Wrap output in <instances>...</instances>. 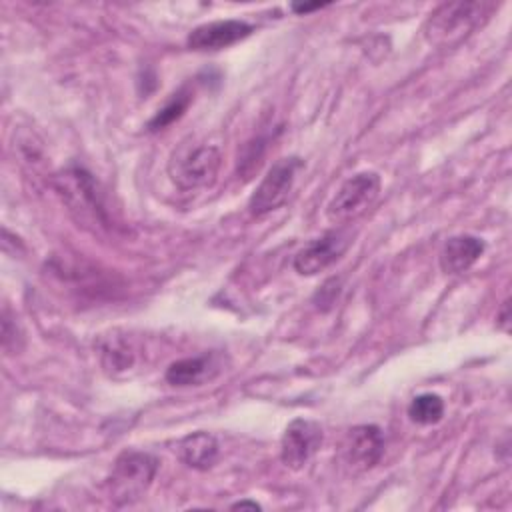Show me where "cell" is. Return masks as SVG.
<instances>
[{"label":"cell","instance_id":"1","mask_svg":"<svg viewBox=\"0 0 512 512\" xmlns=\"http://www.w3.org/2000/svg\"><path fill=\"white\" fill-rule=\"evenodd\" d=\"M158 472V460L140 450H124L112 464L106 478L108 498L114 506H128L138 502L150 488Z\"/></svg>","mask_w":512,"mask_h":512},{"label":"cell","instance_id":"2","mask_svg":"<svg viewBox=\"0 0 512 512\" xmlns=\"http://www.w3.org/2000/svg\"><path fill=\"white\" fill-rule=\"evenodd\" d=\"M488 8L484 2H446L426 20L424 36L434 46H454L486 18Z\"/></svg>","mask_w":512,"mask_h":512},{"label":"cell","instance_id":"3","mask_svg":"<svg viewBox=\"0 0 512 512\" xmlns=\"http://www.w3.org/2000/svg\"><path fill=\"white\" fill-rule=\"evenodd\" d=\"M56 190L64 198L68 210L82 224L108 226V214L102 204L94 178L82 168H70L54 178Z\"/></svg>","mask_w":512,"mask_h":512},{"label":"cell","instance_id":"4","mask_svg":"<svg viewBox=\"0 0 512 512\" xmlns=\"http://www.w3.org/2000/svg\"><path fill=\"white\" fill-rule=\"evenodd\" d=\"M380 176L376 172H358L342 182L338 192L326 206V216L330 222H350L364 214L380 194Z\"/></svg>","mask_w":512,"mask_h":512},{"label":"cell","instance_id":"5","mask_svg":"<svg viewBox=\"0 0 512 512\" xmlns=\"http://www.w3.org/2000/svg\"><path fill=\"white\" fill-rule=\"evenodd\" d=\"M222 154L216 146H196L180 150L168 162L170 180L180 190H196L216 180Z\"/></svg>","mask_w":512,"mask_h":512},{"label":"cell","instance_id":"6","mask_svg":"<svg viewBox=\"0 0 512 512\" xmlns=\"http://www.w3.org/2000/svg\"><path fill=\"white\" fill-rule=\"evenodd\" d=\"M302 166L304 162L298 156H286L276 160L248 200L250 214L258 218L280 208L288 200L296 182V174Z\"/></svg>","mask_w":512,"mask_h":512},{"label":"cell","instance_id":"7","mask_svg":"<svg viewBox=\"0 0 512 512\" xmlns=\"http://www.w3.org/2000/svg\"><path fill=\"white\" fill-rule=\"evenodd\" d=\"M354 234L350 228H336L308 242L294 256V270L302 276H314L340 260L352 246Z\"/></svg>","mask_w":512,"mask_h":512},{"label":"cell","instance_id":"8","mask_svg":"<svg viewBox=\"0 0 512 512\" xmlns=\"http://www.w3.org/2000/svg\"><path fill=\"white\" fill-rule=\"evenodd\" d=\"M324 432L316 420L296 418L292 420L280 440V460L290 470H300L322 446Z\"/></svg>","mask_w":512,"mask_h":512},{"label":"cell","instance_id":"9","mask_svg":"<svg viewBox=\"0 0 512 512\" xmlns=\"http://www.w3.org/2000/svg\"><path fill=\"white\" fill-rule=\"evenodd\" d=\"M382 454L384 434L376 424H360L346 432L342 442V458L352 470L366 472L374 468Z\"/></svg>","mask_w":512,"mask_h":512},{"label":"cell","instance_id":"10","mask_svg":"<svg viewBox=\"0 0 512 512\" xmlns=\"http://www.w3.org/2000/svg\"><path fill=\"white\" fill-rule=\"evenodd\" d=\"M254 32V26L244 20H214L196 26L188 38L186 44L192 50H222L228 48L244 38H248Z\"/></svg>","mask_w":512,"mask_h":512},{"label":"cell","instance_id":"11","mask_svg":"<svg viewBox=\"0 0 512 512\" xmlns=\"http://www.w3.org/2000/svg\"><path fill=\"white\" fill-rule=\"evenodd\" d=\"M222 370L218 354H200L172 362L166 368V382L172 386H200Z\"/></svg>","mask_w":512,"mask_h":512},{"label":"cell","instance_id":"12","mask_svg":"<svg viewBox=\"0 0 512 512\" xmlns=\"http://www.w3.org/2000/svg\"><path fill=\"white\" fill-rule=\"evenodd\" d=\"M484 252V242L470 234L452 236L440 250V268L444 274H462L470 270Z\"/></svg>","mask_w":512,"mask_h":512},{"label":"cell","instance_id":"13","mask_svg":"<svg viewBox=\"0 0 512 512\" xmlns=\"http://www.w3.org/2000/svg\"><path fill=\"white\" fill-rule=\"evenodd\" d=\"M178 456L194 470H208L218 458V442L208 432L188 434L178 444Z\"/></svg>","mask_w":512,"mask_h":512},{"label":"cell","instance_id":"14","mask_svg":"<svg viewBox=\"0 0 512 512\" xmlns=\"http://www.w3.org/2000/svg\"><path fill=\"white\" fill-rule=\"evenodd\" d=\"M408 416L412 422L422 424V426L436 424L444 416V400L432 392L420 394V396L412 398V402L408 404Z\"/></svg>","mask_w":512,"mask_h":512},{"label":"cell","instance_id":"15","mask_svg":"<svg viewBox=\"0 0 512 512\" xmlns=\"http://www.w3.org/2000/svg\"><path fill=\"white\" fill-rule=\"evenodd\" d=\"M190 102H192V92L186 86L180 88L176 94H172V98L166 102V106L160 108L158 114L148 122V128L152 132H156V130H162V128L170 126L172 122H176L186 112Z\"/></svg>","mask_w":512,"mask_h":512},{"label":"cell","instance_id":"16","mask_svg":"<svg viewBox=\"0 0 512 512\" xmlns=\"http://www.w3.org/2000/svg\"><path fill=\"white\" fill-rule=\"evenodd\" d=\"M102 364L108 372L128 370L134 364V354L122 338H114L102 346Z\"/></svg>","mask_w":512,"mask_h":512},{"label":"cell","instance_id":"17","mask_svg":"<svg viewBox=\"0 0 512 512\" xmlns=\"http://www.w3.org/2000/svg\"><path fill=\"white\" fill-rule=\"evenodd\" d=\"M326 4L322 2H314V4H292V10L298 12V14H304V12H310V10H316V8H322Z\"/></svg>","mask_w":512,"mask_h":512},{"label":"cell","instance_id":"18","mask_svg":"<svg viewBox=\"0 0 512 512\" xmlns=\"http://www.w3.org/2000/svg\"><path fill=\"white\" fill-rule=\"evenodd\" d=\"M232 508L234 510H242V508H250V510H260V504L258 502H252V500H240V502H236V504H232Z\"/></svg>","mask_w":512,"mask_h":512}]
</instances>
